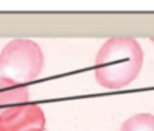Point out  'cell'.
Here are the masks:
<instances>
[{"instance_id": "5", "label": "cell", "mask_w": 154, "mask_h": 131, "mask_svg": "<svg viewBox=\"0 0 154 131\" xmlns=\"http://www.w3.org/2000/svg\"><path fill=\"white\" fill-rule=\"evenodd\" d=\"M119 131H154V115H134L122 124Z\"/></svg>"}, {"instance_id": "4", "label": "cell", "mask_w": 154, "mask_h": 131, "mask_svg": "<svg viewBox=\"0 0 154 131\" xmlns=\"http://www.w3.org/2000/svg\"><path fill=\"white\" fill-rule=\"evenodd\" d=\"M29 103V91L8 79H0V115L17 106Z\"/></svg>"}, {"instance_id": "3", "label": "cell", "mask_w": 154, "mask_h": 131, "mask_svg": "<svg viewBox=\"0 0 154 131\" xmlns=\"http://www.w3.org/2000/svg\"><path fill=\"white\" fill-rule=\"evenodd\" d=\"M0 131H45V116L35 103H26L0 115Z\"/></svg>"}, {"instance_id": "6", "label": "cell", "mask_w": 154, "mask_h": 131, "mask_svg": "<svg viewBox=\"0 0 154 131\" xmlns=\"http://www.w3.org/2000/svg\"><path fill=\"white\" fill-rule=\"evenodd\" d=\"M151 41H152V42H154V38H151Z\"/></svg>"}, {"instance_id": "2", "label": "cell", "mask_w": 154, "mask_h": 131, "mask_svg": "<svg viewBox=\"0 0 154 131\" xmlns=\"http://www.w3.org/2000/svg\"><path fill=\"white\" fill-rule=\"evenodd\" d=\"M44 65L41 47L30 39H14L0 53V79L27 85L38 79Z\"/></svg>"}, {"instance_id": "1", "label": "cell", "mask_w": 154, "mask_h": 131, "mask_svg": "<svg viewBox=\"0 0 154 131\" xmlns=\"http://www.w3.org/2000/svg\"><path fill=\"white\" fill-rule=\"evenodd\" d=\"M142 62L143 51L134 38H110L95 59V80L106 89H122L137 77Z\"/></svg>"}]
</instances>
